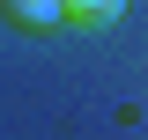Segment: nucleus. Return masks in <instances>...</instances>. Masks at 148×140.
Returning <instances> with one entry per match:
<instances>
[{"label":"nucleus","instance_id":"obj_1","mask_svg":"<svg viewBox=\"0 0 148 140\" xmlns=\"http://www.w3.org/2000/svg\"><path fill=\"white\" fill-rule=\"evenodd\" d=\"M0 15L15 22V30L45 37V30H59V22H67V7H59V0H0Z\"/></svg>","mask_w":148,"mask_h":140},{"label":"nucleus","instance_id":"obj_2","mask_svg":"<svg viewBox=\"0 0 148 140\" xmlns=\"http://www.w3.org/2000/svg\"><path fill=\"white\" fill-rule=\"evenodd\" d=\"M67 7L74 30H111V22H126V0H59Z\"/></svg>","mask_w":148,"mask_h":140}]
</instances>
